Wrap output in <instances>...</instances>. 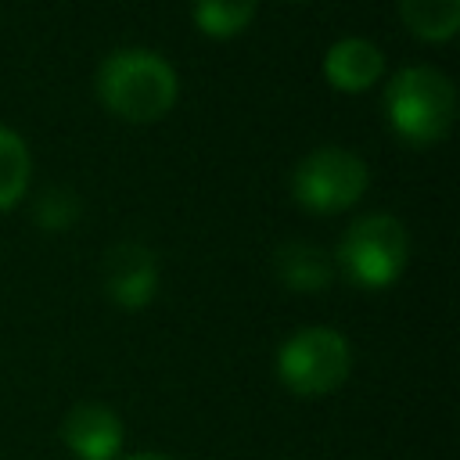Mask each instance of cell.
Here are the masks:
<instances>
[{"label": "cell", "mask_w": 460, "mask_h": 460, "mask_svg": "<svg viewBox=\"0 0 460 460\" xmlns=\"http://www.w3.org/2000/svg\"><path fill=\"white\" fill-rule=\"evenodd\" d=\"M255 4L259 0H194V22L208 36H237L252 22Z\"/></svg>", "instance_id": "12"}, {"label": "cell", "mask_w": 460, "mask_h": 460, "mask_svg": "<svg viewBox=\"0 0 460 460\" xmlns=\"http://www.w3.org/2000/svg\"><path fill=\"white\" fill-rule=\"evenodd\" d=\"M352 370L345 334L331 327H302L277 352V374L295 395H327Z\"/></svg>", "instance_id": "3"}, {"label": "cell", "mask_w": 460, "mask_h": 460, "mask_svg": "<svg viewBox=\"0 0 460 460\" xmlns=\"http://www.w3.org/2000/svg\"><path fill=\"white\" fill-rule=\"evenodd\" d=\"M399 14L420 40H449L460 25V0H399Z\"/></svg>", "instance_id": "10"}, {"label": "cell", "mask_w": 460, "mask_h": 460, "mask_svg": "<svg viewBox=\"0 0 460 460\" xmlns=\"http://www.w3.org/2000/svg\"><path fill=\"white\" fill-rule=\"evenodd\" d=\"M29 147L7 126H0V208H11L29 187Z\"/></svg>", "instance_id": "11"}, {"label": "cell", "mask_w": 460, "mask_h": 460, "mask_svg": "<svg viewBox=\"0 0 460 460\" xmlns=\"http://www.w3.org/2000/svg\"><path fill=\"white\" fill-rule=\"evenodd\" d=\"M367 190V165L345 147H316L291 172V194L309 212H341Z\"/></svg>", "instance_id": "5"}, {"label": "cell", "mask_w": 460, "mask_h": 460, "mask_svg": "<svg viewBox=\"0 0 460 460\" xmlns=\"http://www.w3.org/2000/svg\"><path fill=\"white\" fill-rule=\"evenodd\" d=\"M406 255H410L406 226L385 212L356 219L338 244V259H341L349 280H356L363 288H388L402 273Z\"/></svg>", "instance_id": "4"}, {"label": "cell", "mask_w": 460, "mask_h": 460, "mask_svg": "<svg viewBox=\"0 0 460 460\" xmlns=\"http://www.w3.org/2000/svg\"><path fill=\"white\" fill-rule=\"evenodd\" d=\"M36 223L43 230H65L79 219V198L68 190V187H47L40 198H36Z\"/></svg>", "instance_id": "13"}, {"label": "cell", "mask_w": 460, "mask_h": 460, "mask_svg": "<svg viewBox=\"0 0 460 460\" xmlns=\"http://www.w3.org/2000/svg\"><path fill=\"white\" fill-rule=\"evenodd\" d=\"M381 72H385V54H381V47H374L363 36H345V40L331 43V50L323 54V75L338 90H349V93L374 86Z\"/></svg>", "instance_id": "8"}, {"label": "cell", "mask_w": 460, "mask_h": 460, "mask_svg": "<svg viewBox=\"0 0 460 460\" xmlns=\"http://www.w3.org/2000/svg\"><path fill=\"white\" fill-rule=\"evenodd\" d=\"M61 438L79 460H115L122 449V420L101 402H79L65 413Z\"/></svg>", "instance_id": "7"}, {"label": "cell", "mask_w": 460, "mask_h": 460, "mask_svg": "<svg viewBox=\"0 0 460 460\" xmlns=\"http://www.w3.org/2000/svg\"><path fill=\"white\" fill-rule=\"evenodd\" d=\"M104 291L122 309H144L158 291V262L155 252L140 241H122L104 255Z\"/></svg>", "instance_id": "6"}, {"label": "cell", "mask_w": 460, "mask_h": 460, "mask_svg": "<svg viewBox=\"0 0 460 460\" xmlns=\"http://www.w3.org/2000/svg\"><path fill=\"white\" fill-rule=\"evenodd\" d=\"M456 111V90L446 72L413 65L392 75L385 90V115L392 129L410 144H435L449 133Z\"/></svg>", "instance_id": "2"}, {"label": "cell", "mask_w": 460, "mask_h": 460, "mask_svg": "<svg viewBox=\"0 0 460 460\" xmlns=\"http://www.w3.org/2000/svg\"><path fill=\"white\" fill-rule=\"evenodd\" d=\"M273 270L280 284L291 291H323L334 280V262L320 244L309 241H288L273 255Z\"/></svg>", "instance_id": "9"}, {"label": "cell", "mask_w": 460, "mask_h": 460, "mask_svg": "<svg viewBox=\"0 0 460 460\" xmlns=\"http://www.w3.org/2000/svg\"><path fill=\"white\" fill-rule=\"evenodd\" d=\"M129 460H169V456H158V453H144V456H129Z\"/></svg>", "instance_id": "14"}, {"label": "cell", "mask_w": 460, "mask_h": 460, "mask_svg": "<svg viewBox=\"0 0 460 460\" xmlns=\"http://www.w3.org/2000/svg\"><path fill=\"white\" fill-rule=\"evenodd\" d=\"M176 68L144 47H122L108 54L97 68V93L101 101L129 119V122H151L162 119L176 101Z\"/></svg>", "instance_id": "1"}]
</instances>
